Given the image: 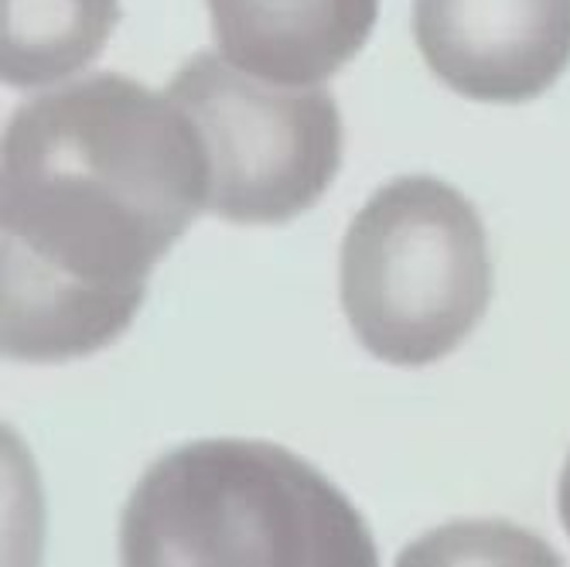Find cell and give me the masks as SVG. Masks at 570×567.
<instances>
[{"label":"cell","instance_id":"52a82bcc","mask_svg":"<svg viewBox=\"0 0 570 567\" xmlns=\"http://www.w3.org/2000/svg\"><path fill=\"white\" fill-rule=\"evenodd\" d=\"M120 21V0H0V76L45 89L86 69Z\"/></svg>","mask_w":570,"mask_h":567},{"label":"cell","instance_id":"6da1fadb","mask_svg":"<svg viewBox=\"0 0 570 567\" xmlns=\"http://www.w3.org/2000/svg\"><path fill=\"white\" fill-rule=\"evenodd\" d=\"M195 124L120 72L48 89L0 147V349L72 363L137 319L150 271L205 209Z\"/></svg>","mask_w":570,"mask_h":567},{"label":"cell","instance_id":"8992f818","mask_svg":"<svg viewBox=\"0 0 570 567\" xmlns=\"http://www.w3.org/2000/svg\"><path fill=\"white\" fill-rule=\"evenodd\" d=\"M219 56L284 86H322L370 41L380 0H205Z\"/></svg>","mask_w":570,"mask_h":567},{"label":"cell","instance_id":"277c9868","mask_svg":"<svg viewBox=\"0 0 570 567\" xmlns=\"http://www.w3.org/2000/svg\"><path fill=\"white\" fill-rule=\"evenodd\" d=\"M205 154V213L236 226H281L315 205L342 168V114L325 86H284L195 56L165 89Z\"/></svg>","mask_w":570,"mask_h":567},{"label":"cell","instance_id":"ba28073f","mask_svg":"<svg viewBox=\"0 0 570 567\" xmlns=\"http://www.w3.org/2000/svg\"><path fill=\"white\" fill-rule=\"evenodd\" d=\"M557 512H560V524L570 537V454L563 461V472H560V486H557Z\"/></svg>","mask_w":570,"mask_h":567},{"label":"cell","instance_id":"5b68a950","mask_svg":"<svg viewBox=\"0 0 570 567\" xmlns=\"http://www.w3.org/2000/svg\"><path fill=\"white\" fill-rule=\"evenodd\" d=\"M413 38L458 96L527 102L570 66V0H413Z\"/></svg>","mask_w":570,"mask_h":567},{"label":"cell","instance_id":"7a4b0ae2","mask_svg":"<svg viewBox=\"0 0 570 567\" xmlns=\"http://www.w3.org/2000/svg\"><path fill=\"white\" fill-rule=\"evenodd\" d=\"M127 567H376L348 496L271 441L209 438L161 454L120 520Z\"/></svg>","mask_w":570,"mask_h":567},{"label":"cell","instance_id":"3957f363","mask_svg":"<svg viewBox=\"0 0 570 567\" xmlns=\"http://www.w3.org/2000/svg\"><path fill=\"white\" fill-rule=\"evenodd\" d=\"M475 205L431 175L383 185L342 239V307L380 363L431 366L469 339L492 301Z\"/></svg>","mask_w":570,"mask_h":567}]
</instances>
